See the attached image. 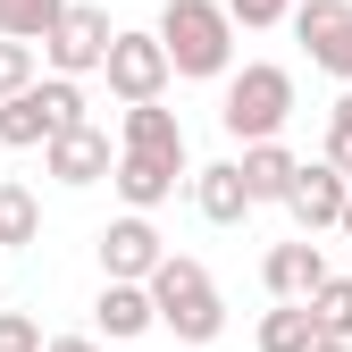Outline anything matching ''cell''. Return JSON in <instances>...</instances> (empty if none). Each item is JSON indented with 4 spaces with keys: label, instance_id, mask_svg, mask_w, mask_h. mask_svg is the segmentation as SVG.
<instances>
[{
    "label": "cell",
    "instance_id": "obj_22",
    "mask_svg": "<svg viewBox=\"0 0 352 352\" xmlns=\"http://www.w3.org/2000/svg\"><path fill=\"white\" fill-rule=\"evenodd\" d=\"M319 160L352 176V84H344V93H336V109H327V143H319Z\"/></svg>",
    "mask_w": 352,
    "mask_h": 352
},
{
    "label": "cell",
    "instance_id": "obj_19",
    "mask_svg": "<svg viewBox=\"0 0 352 352\" xmlns=\"http://www.w3.org/2000/svg\"><path fill=\"white\" fill-rule=\"evenodd\" d=\"M25 243H42V201L25 185H0V252H25Z\"/></svg>",
    "mask_w": 352,
    "mask_h": 352
},
{
    "label": "cell",
    "instance_id": "obj_11",
    "mask_svg": "<svg viewBox=\"0 0 352 352\" xmlns=\"http://www.w3.org/2000/svg\"><path fill=\"white\" fill-rule=\"evenodd\" d=\"M327 277H336V269H327V252H319L311 235L269 243V260H260V285H269V302H311Z\"/></svg>",
    "mask_w": 352,
    "mask_h": 352
},
{
    "label": "cell",
    "instance_id": "obj_23",
    "mask_svg": "<svg viewBox=\"0 0 352 352\" xmlns=\"http://www.w3.org/2000/svg\"><path fill=\"white\" fill-rule=\"evenodd\" d=\"M294 9H302V0H227V17H235L243 34H269V25H294Z\"/></svg>",
    "mask_w": 352,
    "mask_h": 352
},
{
    "label": "cell",
    "instance_id": "obj_6",
    "mask_svg": "<svg viewBox=\"0 0 352 352\" xmlns=\"http://www.w3.org/2000/svg\"><path fill=\"white\" fill-rule=\"evenodd\" d=\"M109 42H118L109 9L76 0V9L51 25V42H42V67H51V76H67V84H84V76H101V67H109Z\"/></svg>",
    "mask_w": 352,
    "mask_h": 352
},
{
    "label": "cell",
    "instance_id": "obj_13",
    "mask_svg": "<svg viewBox=\"0 0 352 352\" xmlns=\"http://www.w3.org/2000/svg\"><path fill=\"white\" fill-rule=\"evenodd\" d=\"M193 210L210 218V227H243V218L260 210L252 185H243V160H210V168H193Z\"/></svg>",
    "mask_w": 352,
    "mask_h": 352
},
{
    "label": "cell",
    "instance_id": "obj_7",
    "mask_svg": "<svg viewBox=\"0 0 352 352\" xmlns=\"http://www.w3.org/2000/svg\"><path fill=\"white\" fill-rule=\"evenodd\" d=\"M93 252H101V285H151L160 277V260H168V243H160V227L151 218H109V227L93 235Z\"/></svg>",
    "mask_w": 352,
    "mask_h": 352
},
{
    "label": "cell",
    "instance_id": "obj_5",
    "mask_svg": "<svg viewBox=\"0 0 352 352\" xmlns=\"http://www.w3.org/2000/svg\"><path fill=\"white\" fill-rule=\"evenodd\" d=\"M101 76H109V93H118L126 109H151V101L168 93V76H176V67H168V42H160L151 25H118L109 67H101Z\"/></svg>",
    "mask_w": 352,
    "mask_h": 352
},
{
    "label": "cell",
    "instance_id": "obj_16",
    "mask_svg": "<svg viewBox=\"0 0 352 352\" xmlns=\"http://www.w3.org/2000/svg\"><path fill=\"white\" fill-rule=\"evenodd\" d=\"M235 160H243L252 201H285V193H294V176H302V160H294L285 143H252V151H235Z\"/></svg>",
    "mask_w": 352,
    "mask_h": 352
},
{
    "label": "cell",
    "instance_id": "obj_26",
    "mask_svg": "<svg viewBox=\"0 0 352 352\" xmlns=\"http://www.w3.org/2000/svg\"><path fill=\"white\" fill-rule=\"evenodd\" d=\"M311 352H352V344H336V336H319V344H311Z\"/></svg>",
    "mask_w": 352,
    "mask_h": 352
},
{
    "label": "cell",
    "instance_id": "obj_9",
    "mask_svg": "<svg viewBox=\"0 0 352 352\" xmlns=\"http://www.w3.org/2000/svg\"><path fill=\"white\" fill-rule=\"evenodd\" d=\"M344 201H352V176H344V168H327V160H302L294 193H285L294 227H302V235H327V227H344Z\"/></svg>",
    "mask_w": 352,
    "mask_h": 352
},
{
    "label": "cell",
    "instance_id": "obj_18",
    "mask_svg": "<svg viewBox=\"0 0 352 352\" xmlns=\"http://www.w3.org/2000/svg\"><path fill=\"white\" fill-rule=\"evenodd\" d=\"M67 9H76V0H0V34L42 51V42H51V25H59Z\"/></svg>",
    "mask_w": 352,
    "mask_h": 352
},
{
    "label": "cell",
    "instance_id": "obj_17",
    "mask_svg": "<svg viewBox=\"0 0 352 352\" xmlns=\"http://www.w3.org/2000/svg\"><path fill=\"white\" fill-rule=\"evenodd\" d=\"M260 352H311L319 344V319H311V302H277V311H260Z\"/></svg>",
    "mask_w": 352,
    "mask_h": 352
},
{
    "label": "cell",
    "instance_id": "obj_10",
    "mask_svg": "<svg viewBox=\"0 0 352 352\" xmlns=\"http://www.w3.org/2000/svg\"><path fill=\"white\" fill-rule=\"evenodd\" d=\"M42 176L67 185V193H84V185H101V176H118V143L101 135V126H76V135H59L51 151H42Z\"/></svg>",
    "mask_w": 352,
    "mask_h": 352
},
{
    "label": "cell",
    "instance_id": "obj_15",
    "mask_svg": "<svg viewBox=\"0 0 352 352\" xmlns=\"http://www.w3.org/2000/svg\"><path fill=\"white\" fill-rule=\"evenodd\" d=\"M109 185H118V201L135 210V218H151L176 185H193V168H168V160H135V151H118V176H109Z\"/></svg>",
    "mask_w": 352,
    "mask_h": 352
},
{
    "label": "cell",
    "instance_id": "obj_20",
    "mask_svg": "<svg viewBox=\"0 0 352 352\" xmlns=\"http://www.w3.org/2000/svg\"><path fill=\"white\" fill-rule=\"evenodd\" d=\"M311 319H319V336L352 344V277H327V285L311 294Z\"/></svg>",
    "mask_w": 352,
    "mask_h": 352
},
{
    "label": "cell",
    "instance_id": "obj_25",
    "mask_svg": "<svg viewBox=\"0 0 352 352\" xmlns=\"http://www.w3.org/2000/svg\"><path fill=\"white\" fill-rule=\"evenodd\" d=\"M51 352H101V336H51Z\"/></svg>",
    "mask_w": 352,
    "mask_h": 352
},
{
    "label": "cell",
    "instance_id": "obj_3",
    "mask_svg": "<svg viewBox=\"0 0 352 352\" xmlns=\"http://www.w3.org/2000/svg\"><path fill=\"white\" fill-rule=\"evenodd\" d=\"M285 118H294V67H277V59H243V67L227 76L218 126H227V135L252 151V143H277Z\"/></svg>",
    "mask_w": 352,
    "mask_h": 352
},
{
    "label": "cell",
    "instance_id": "obj_1",
    "mask_svg": "<svg viewBox=\"0 0 352 352\" xmlns=\"http://www.w3.org/2000/svg\"><path fill=\"white\" fill-rule=\"evenodd\" d=\"M151 34L168 42V67L176 76H193V84H227L235 76V34L243 25L227 17V0H168Z\"/></svg>",
    "mask_w": 352,
    "mask_h": 352
},
{
    "label": "cell",
    "instance_id": "obj_14",
    "mask_svg": "<svg viewBox=\"0 0 352 352\" xmlns=\"http://www.w3.org/2000/svg\"><path fill=\"white\" fill-rule=\"evenodd\" d=\"M151 327H160L151 285H101V302H93V336H101V344H135V336H151Z\"/></svg>",
    "mask_w": 352,
    "mask_h": 352
},
{
    "label": "cell",
    "instance_id": "obj_27",
    "mask_svg": "<svg viewBox=\"0 0 352 352\" xmlns=\"http://www.w3.org/2000/svg\"><path fill=\"white\" fill-rule=\"evenodd\" d=\"M336 235H344V243H352V201H344V227H336Z\"/></svg>",
    "mask_w": 352,
    "mask_h": 352
},
{
    "label": "cell",
    "instance_id": "obj_21",
    "mask_svg": "<svg viewBox=\"0 0 352 352\" xmlns=\"http://www.w3.org/2000/svg\"><path fill=\"white\" fill-rule=\"evenodd\" d=\"M34 84H42V51H34V42H9V34H0V101L34 93Z\"/></svg>",
    "mask_w": 352,
    "mask_h": 352
},
{
    "label": "cell",
    "instance_id": "obj_8",
    "mask_svg": "<svg viewBox=\"0 0 352 352\" xmlns=\"http://www.w3.org/2000/svg\"><path fill=\"white\" fill-rule=\"evenodd\" d=\"M294 42H302V59L319 76L352 84V0H302L294 9Z\"/></svg>",
    "mask_w": 352,
    "mask_h": 352
},
{
    "label": "cell",
    "instance_id": "obj_4",
    "mask_svg": "<svg viewBox=\"0 0 352 352\" xmlns=\"http://www.w3.org/2000/svg\"><path fill=\"white\" fill-rule=\"evenodd\" d=\"M76 126H93V109H84V84H67V76H42L34 93H17V101H0V143L9 151H51L59 135H76Z\"/></svg>",
    "mask_w": 352,
    "mask_h": 352
},
{
    "label": "cell",
    "instance_id": "obj_2",
    "mask_svg": "<svg viewBox=\"0 0 352 352\" xmlns=\"http://www.w3.org/2000/svg\"><path fill=\"white\" fill-rule=\"evenodd\" d=\"M151 302H160V327H168L176 344H218V336H227V302H218V277L201 269L193 252H168V260H160Z\"/></svg>",
    "mask_w": 352,
    "mask_h": 352
},
{
    "label": "cell",
    "instance_id": "obj_24",
    "mask_svg": "<svg viewBox=\"0 0 352 352\" xmlns=\"http://www.w3.org/2000/svg\"><path fill=\"white\" fill-rule=\"evenodd\" d=\"M0 352H51V336H42L25 311H0Z\"/></svg>",
    "mask_w": 352,
    "mask_h": 352
},
{
    "label": "cell",
    "instance_id": "obj_12",
    "mask_svg": "<svg viewBox=\"0 0 352 352\" xmlns=\"http://www.w3.org/2000/svg\"><path fill=\"white\" fill-rule=\"evenodd\" d=\"M118 151H135V160H168V168H193V151H185V126H176V109H126L118 118Z\"/></svg>",
    "mask_w": 352,
    "mask_h": 352
},
{
    "label": "cell",
    "instance_id": "obj_28",
    "mask_svg": "<svg viewBox=\"0 0 352 352\" xmlns=\"http://www.w3.org/2000/svg\"><path fill=\"white\" fill-rule=\"evenodd\" d=\"M0 269H9V252H0Z\"/></svg>",
    "mask_w": 352,
    "mask_h": 352
}]
</instances>
